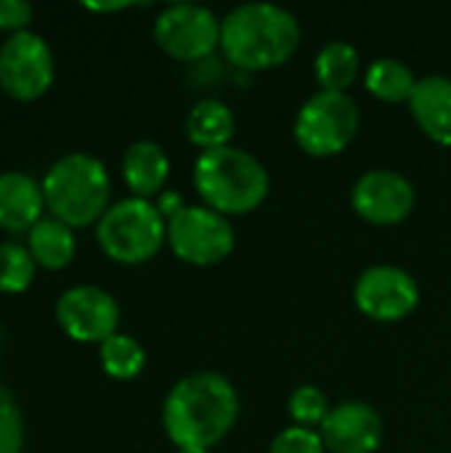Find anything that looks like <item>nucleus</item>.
<instances>
[{"instance_id":"obj_1","label":"nucleus","mask_w":451,"mask_h":453,"mask_svg":"<svg viewBox=\"0 0 451 453\" xmlns=\"http://www.w3.org/2000/svg\"><path fill=\"white\" fill-rule=\"evenodd\" d=\"M237 419V388L218 372L183 377L162 403V427L178 449L210 451L231 433Z\"/></svg>"},{"instance_id":"obj_2","label":"nucleus","mask_w":451,"mask_h":453,"mask_svg":"<svg viewBox=\"0 0 451 453\" xmlns=\"http://www.w3.org/2000/svg\"><path fill=\"white\" fill-rule=\"evenodd\" d=\"M300 37V19L276 3H242L221 19V50L245 72H266L287 64Z\"/></svg>"},{"instance_id":"obj_3","label":"nucleus","mask_w":451,"mask_h":453,"mask_svg":"<svg viewBox=\"0 0 451 453\" xmlns=\"http://www.w3.org/2000/svg\"><path fill=\"white\" fill-rule=\"evenodd\" d=\"M191 178L199 199L226 218H239L258 210L271 188L263 162L239 146L199 151Z\"/></svg>"},{"instance_id":"obj_4","label":"nucleus","mask_w":451,"mask_h":453,"mask_svg":"<svg viewBox=\"0 0 451 453\" xmlns=\"http://www.w3.org/2000/svg\"><path fill=\"white\" fill-rule=\"evenodd\" d=\"M45 207L69 228L98 223L112 207V178L101 159L74 151L56 159L43 178Z\"/></svg>"},{"instance_id":"obj_5","label":"nucleus","mask_w":451,"mask_h":453,"mask_svg":"<svg viewBox=\"0 0 451 453\" xmlns=\"http://www.w3.org/2000/svg\"><path fill=\"white\" fill-rule=\"evenodd\" d=\"M96 242L109 260L141 265L167 242V220L152 199L128 196L112 204L96 223Z\"/></svg>"},{"instance_id":"obj_6","label":"nucleus","mask_w":451,"mask_h":453,"mask_svg":"<svg viewBox=\"0 0 451 453\" xmlns=\"http://www.w3.org/2000/svg\"><path fill=\"white\" fill-rule=\"evenodd\" d=\"M359 122L362 109L351 93L316 90L300 106L292 133L306 154L327 159L351 146L359 133Z\"/></svg>"},{"instance_id":"obj_7","label":"nucleus","mask_w":451,"mask_h":453,"mask_svg":"<svg viewBox=\"0 0 451 453\" xmlns=\"http://www.w3.org/2000/svg\"><path fill=\"white\" fill-rule=\"evenodd\" d=\"M167 244L173 255L189 265H218L237 247L231 218L207 204H186L167 220Z\"/></svg>"},{"instance_id":"obj_8","label":"nucleus","mask_w":451,"mask_h":453,"mask_svg":"<svg viewBox=\"0 0 451 453\" xmlns=\"http://www.w3.org/2000/svg\"><path fill=\"white\" fill-rule=\"evenodd\" d=\"M154 40L178 61H199L221 48V19L205 5L173 3L154 19Z\"/></svg>"},{"instance_id":"obj_9","label":"nucleus","mask_w":451,"mask_h":453,"mask_svg":"<svg viewBox=\"0 0 451 453\" xmlns=\"http://www.w3.org/2000/svg\"><path fill=\"white\" fill-rule=\"evenodd\" d=\"M56 74L51 45L37 32H16L0 45V88L16 101L40 98Z\"/></svg>"},{"instance_id":"obj_10","label":"nucleus","mask_w":451,"mask_h":453,"mask_svg":"<svg viewBox=\"0 0 451 453\" xmlns=\"http://www.w3.org/2000/svg\"><path fill=\"white\" fill-rule=\"evenodd\" d=\"M354 303L367 319L377 324H396L415 313L420 287L415 276L399 265H369L354 284Z\"/></svg>"},{"instance_id":"obj_11","label":"nucleus","mask_w":451,"mask_h":453,"mask_svg":"<svg viewBox=\"0 0 451 453\" xmlns=\"http://www.w3.org/2000/svg\"><path fill=\"white\" fill-rule=\"evenodd\" d=\"M56 321L66 337L77 342H104L117 334L120 305L117 300L93 284L69 287L56 303Z\"/></svg>"},{"instance_id":"obj_12","label":"nucleus","mask_w":451,"mask_h":453,"mask_svg":"<svg viewBox=\"0 0 451 453\" xmlns=\"http://www.w3.org/2000/svg\"><path fill=\"white\" fill-rule=\"evenodd\" d=\"M417 202L415 183L396 170H369L351 188L354 212L372 226L404 223Z\"/></svg>"},{"instance_id":"obj_13","label":"nucleus","mask_w":451,"mask_h":453,"mask_svg":"<svg viewBox=\"0 0 451 453\" xmlns=\"http://www.w3.org/2000/svg\"><path fill=\"white\" fill-rule=\"evenodd\" d=\"M319 435L330 453H375L383 443L385 425L375 406L364 401H346L332 406Z\"/></svg>"},{"instance_id":"obj_14","label":"nucleus","mask_w":451,"mask_h":453,"mask_svg":"<svg viewBox=\"0 0 451 453\" xmlns=\"http://www.w3.org/2000/svg\"><path fill=\"white\" fill-rule=\"evenodd\" d=\"M43 183L19 170L0 173V228L11 234H29L43 220Z\"/></svg>"},{"instance_id":"obj_15","label":"nucleus","mask_w":451,"mask_h":453,"mask_svg":"<svg viewBox=\"0 0 451 453\" xmlns=\"http://www.w3.org/2000/svg\"><path fill=\"white\" fill-rule=\"evenodd\" d=\"M417 127L439 146H451V77L428 74L417 80L409 98Z\"/></svg>"},{"instance_id":"obj_16","label":"nucleus","mask_w":451,"mask_h":453,"mask_svg":"<svg viewBox=\"0 0 451 453\" xmlns=\"http://www.w3.org/2000/svg\"><path fill=\"white\" fill-rule=\"evenodd\" d=\"M170 175V157L154 141H136L122 154V178L125 186L138 199H152L162 194Z\"/></svg>"},{"instance_id":"obj_17","label":"nucleus","mask_w":451,"mask_h":453,"mask_svg":"<svg viewBox=\"0 0 451 453\" xmlns=\"http://www.w3.org/2000/svg\"><path fill=\"white\" fill-rule=\"evenodd\" d=\"M234 133H237V117L226 101L202 98L186 114V138L202 151L231 146Z\"/></svg>"},{"instance_id":"obj_18","label":"nucleus","mask_w":451,"mask_h":453,"mask_svg":"<svg viewBox=\"0 0 451 453\" xmlns=\"http://www.w3.org/2000/svg\"><path fill=\"white\" fill-rule=\"evenodd\" d=\"M27 250L37 265L48 271H61L72 263L77 242L66 223H61L58 218H43L27 234Z\"/></svg>"},{"instance_id":"obj_19","label":"nucleus","mask_w":451,"mask_h":453,"mask_svg":"<svg viewBox=\"0 0 451 453\" xmlns=\"http://www.w3.org/2000/svg\"><path fill=\"white\" fill-rule=\"evenodd\" d=\"M314 74L319 82V90H338L348 93V88L362 74V56L359 50L346 40H332L316 53Z\"/></svg>"},{"instance_id":"obj_20","label":"nucleus","mask_w":451,"mask_h":453,"mask_svg":"<svg viewBox=\"0 0 451 453\" xmlns=\"http://www.w3.org/2000/svg\"><path fill=\"white\" fill-rule=\"evenodd\" d=\"M364 88L385 104H409L415 88H417V77L415 72L399 61V58H375L367 72H364Z\"/></svg>"},{"instance_id":"obj_21","label":"nucleus","mask_w":451,"mask_h":453,"mask_svg":"<svg viewBox=\"0 0 451 453\" xmlns=\"http://www.w3.org/2000/svg\"><path fill=\"white\" fill-rule=\"evenodd\" d=\"M98 358L101 366L109 377L114 380H133L144 372L146 366V350L144 345L130 337V334H112L98 345Z\"/></svg>"},{"instance_id":"obj_22","label":"nucleus","mask_w":451,"mask_h":453,"mask_svg":"<svg viewBox=\"0 0 451 453\" xmlns=\"http://www.w3.org/2000/svg\"><path fill=\"white\" fill-rule=\"evenodd\" d=\"M35 260L27 247L3 242L0 244V292L3 295H19L24 292L35 279Z\"/></svg>"},{"instance_id":"obj_23","label":"nucleus","mask_w":451,"mask_h":453,"mask_svg":"<svg viewBox=\"0 0 451 453\" xmlns=\"http://www.w3.org/2000/svg\"><path fill=\"white\" fill-rule=\"evenodd\" d=\"M287 411H290V417H292L295 425L314 430V427H322L324 425V419L330 417L332 406H330L327 395L319 388L300 385V388L292 390V395L287 401Z\"/></svg>"},{"instance_id":"obj_24","label":"nucleus","mask_w":451,"mask_h":453,"mask_svg":"<svg viewBox=\"0 0 451 453\" xmlns=\"http://www.w3.org/2000/svg\"><path fill=\"white\" fill-rule=\"evenodd\" d=\"M24 449V419L16 398L0 385V453H21Z\"/></svg>"},{"instance_id":"obj_25","label":"nucleus","mask_w":451,"mask_h":453,"mask_svg":"<svg viewBox=\"0 0 451 453\" xmlns=\"http://www.w3.org/2000/svg\"><path fill=\"white\" fill-rule=\"evenodd\" d=\"M268 453H327V446L316 430L292 425L271 441Z\"/></svg>"},{"instance_id":"obj_26","label":"nucleus","mask_w":451,"mask_h":453,"mask_svg":"<svg viewBox=\"0 0 451 453\" xmlns=\"http://www.w3.org/2000/svg\"><path fill=\"white\" fill-rule=\"evenodd\" d=\"M32 21V5L27 0H0V32H24Z\"/></svg>"},{"instance_id":"obj_27","label":"nucleus","mask_w":451,"mask_h":453,"mask_svg":"<svg viewBox=\"0 0 451 453\" xmlns=\"http://www.w3.org/2000/svg\"><path fill=\"white\" fill-rule=\"evenodd\" d=\"M130 3H85V8H90V11H122Z\"/></svg>"},{"instance_id":"obj_28","label":"nucleus","mask_w":451,"mask_h":453,"mask_svg":"<svg viewBox=\"0 0 451 453\" xmlns=\"http://www.w3.org/2000/svg\"><path fill=\"white\" fill-rule=\"evenodd\" d=\"M178 453H210V451H191V449H178Z\"/></svg>"}]
</instances>
